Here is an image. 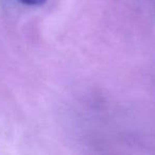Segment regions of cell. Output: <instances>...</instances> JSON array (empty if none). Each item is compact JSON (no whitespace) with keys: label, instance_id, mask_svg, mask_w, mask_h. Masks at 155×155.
<instances>
[{"label":"cell","instance_id":"cell-1","mask_svg":"<svg viewBox=\"0 0 155 155\" xmlns=\"http://www.w3.org/2000/svg\"><path fill=\"white\" fill-rule=\"evenodd\" d=\"M20 1L27 5H41L46 2V0H20Z\"/></svg>","mask_w":155,"mask_h":155}]
</instances>
